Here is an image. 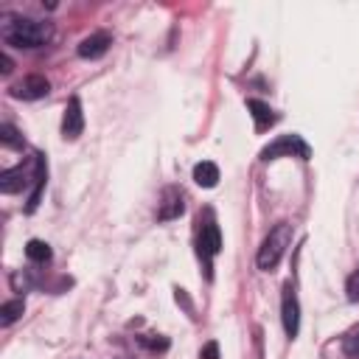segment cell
Masks as SVG:
<instances>
[{
  "label": "cell",
  "instance_id": "cell-9",
  "mask_svg": "<svg viewBox=\"0 0 359 359\" xmlns=\"http://www.w3.org/2000/svg\"><path fill=\"white\" fill-rule=\"evenodd\" d=\"M109 45H112V36L107 31H95L79 42V56L81 59H98L109 50Z\"/></svg>",
  "mask_w": 359,
  "mask_h": 359
},
{
  "label": "cell",
  "instance_id": "cell-8",
  "mask_svg": "<svg viewBox=\"0 0 359 359\" xmlns=\"http://www.w3.org/2000/svg\"><path fill=\"white\" fill-rule=\"evenodd\" d=\"M222 250V233L213 222H208L199 233V255L205 258V266H208V275H210V258Z\"/></svg>",
  "mask_w": 359,
  "mask_h": 359
},
{
  "label": "cell",
  "instance_id": "cell-5",
  "mask_svg": "<svg viewBox=\"0 0 359 359\" xmlns=\"http://www.w3.org/2000/svg\"><path fill=\"white\" fill-rule=\"evenodd\" d=\"M280 320H283V331L289 339L297 337V328H300V309H297V297H294V289L292 283L283 286V303H280Z\"/></svg>",
  "mask_w": 359,
  "mask_h": 359
},
{
  "label": "cell",
  "instance_id": "cell-3",
  "mask_svg": "<svg viewBox=\"0 0 359 359\" xmlns=\"http://www.w3.org/2000/svg\"><path fill=\"white\" fill-rule=\"evenodd\" d=\"M280 154L309 160L311 149H309V143H306L300 135H280L275 143H269V146L261 151V160H275V157H280Z\"/></svg>",
  "mask_w": 359,
  "mask_h": 359
},
{
  "label": "cell",
  "instance_id": "cell-14",
  "mask_svg": "<svg viewBox=\"0 0 359 359\" xmlns=\"http://www.w3.org/2000/svg\"><path fill=\"white\" fill-rule=\"evenodd\" d=\"M25 255H28V261H34V264H45V261H50V247H48L45 241H39V238H31V241L25 244Z\"/></svg>",
  "mask_w": 359,
  "mask_h": 359
},
{
  "label": "cell",
  "instance_id": "cell-1",
  "mask_svg": "<svg viewBox=\"0 0 359 359\" xmlns=\"http://www.w3.org/2000/svg\"><path fill=\"white\" fill-rule=\"evenodd\" d=\"M50 36H53V25L39 20H11L3 25V39L14 48H39Z\"/></svg>",
  "mask_w": 359,
  "mask_h": 359
},
{
  "label": "cell",
  "instance_id": "cell-7",
  "mask_svg": "<svg viewBox=\"0 0 359 359\" xmlns=\"http://www.w3.org/2000/svg\"><path fill=\"white\" fill-rule=\"evenodd\" d=\"M182 210H185V196H182V191L174 188V185L165 188L163 196H160V205H157V219H160V222H171V219H177Z\"/></svg>",
  "mask_w": 359,
  "mask_h": 359
},
{
  "label": "cell",
  "instance_id": "cell-17",
  "mask_svg": "<svg viewBox=\"0 0 359 359\" xmlns=\"http://www.w3.org/2000/svg\"><path fill=\"white\" fill-rule=\"evenodd\" d=\"M199 356L202 359H219V345L216 342H205L202 351H199Z\"/></svg>",
  "mask_w": 359,
  "mask_h": 359
},
{
  "label": "cell",
  "instance_id": "cell-16",
  "mask_svg": "<svg viewBox=\"0 0 359 359\" xmlns=\"http://www.w3.org/2000/svg\"><path fill=\"white\" fill-rule=\"evenodd\" d=\"M348 300H353V303L359 300V269L348 278Z\"/></svg>",
  "mask_w": 359,
  "mask_h": 359
},
{
  "label": "cell",
  "instance_id": "cell-15",
  "mask_svg": "<svg viewBox=\"0 0 359 359\" xmlns=\"http://www.w3.org/2000/svg\"><path fill=\"white\" fill-rule=\"evenodd\" d=\"M0 140H3L6 146H11V149H20V146H22V135H20L11 123H3V126H0Z\"/></svg>",
  "mask_w": 359,
  "mask_h": 359
},
{
  "label": "cell",
  "instance_id": "cell-4",
  "mask_svg": "<svg viewBox=\"0 0 359 359\" xmlns=\"http://www.w3.org/2000/svg\"><path fill=\"white\" fill-rule=\"evenodd\" d=\"M48 90H50V81L45 76H39V73H31V76H25L22 81H17L11 87V95L22 98V101H36V98H45Z\"/></svg>",
  "mask_w": 359,
  "mask_h": 359
},
{
  "label": "cell",
  "instance_id": "cell-12",
  "mask_svg": "<svg viewBox=\"0 0 359 359\" xmlns=\"http://www.w3.org/2000/svg\"><path fill=\"white\" fill-rule=\"evenodd\" d=\"M194 182H196L199 188H213V185L219 182V168H216V163H210V160L196 163V165H194Z\"/></svg>",
  "mask_w": 359,
  "mask_h": 359
},
{
  "label": "cell",
  "instance_id": "cell-2",
  "mask_svg": "<svg viewBox=\"0 0 359 359\" xmlns=\"http://www.w3.org/2000/svg\"><path fill=\"white\" fill-rule=\"evenodd\" d=\"M289 241H292V224H289V222L275 224V227L269 230V236H266V238L261 241V247H258V255H255L258 269H264V272L275 269V266L280 264V258H283Z\"/></svg>",
  "mask_w": 359,
  "mask_h": 359
},
{
  "label": "cell",
  "instance_id": "cell-19",
  "mask_svg": "<svg viewBox=\"0 0 359 359\" xmlns=\"http://www.w3.org/2000/svg\"><path fill=\"white\" fill-rule=\"evenodd\" d=\"M11 67H14L11 56L8 53H0V73H11Z\"/></svg>",
  "mask_w": 359,
  "mask_h": 359
},
{
  "label": "cell",
  "instance_id": "cell-18",
  "mask_svg": "<svg viewBox=\"0 0 359 359\" xmlns=\"http://www.w3.org/2000/svg\"><path fill=\"white\" fill-rule=\"evenodd\" d=\"M140 342H143L146 348H151V351H165V348H168V339H149V337H140Z\"/></svg>",
  "mask_w": 359,
  "mask_h": 359
},
{
  "label": "cell",
  "instance_id": "cell-13",
  "mask_svg": "<svg viewBox=\"0 0 359 359\" xmlns=\"http://www.w3.org/2000/svg\"><path fill=\"white\" fill-rule=\"evenodd\" d=\"M22 311H25V300H22V297L8 300V303H3V306H0V323H3V325H11L14 320H20V317H22Z\"/></svg>",
  "mask_w": 359,
  "mask_h": 359
},
{
  "label": "cell",
  "instance_id": "cell-10",
  "mask_svg": "<svg viewBox=\"0 0 359 359\" xmlns=\"http://www.w3.org/2000/svg\"><path fill=\"white\" fill-rule=\"evenodd\" d=\"M36 168H39V154H36ZM28 180H36V171L28 177V168H25V165L8 168V171L0 174V191H3V194H17V191H22V185H25Z\"/></svg>",
  "mask_w": 359,
  "mask_h": 359
},
{
  "label": "cell",
  "instance_id": "cell-11",
  "mask_svg": "<svg viewBox=\"0 0 359 359\" xmlns=\"http://www.w3.org/2000/svg\"><path fill=\"white\" fill-rule=\"evenodd\" d=\"M247 109L252 112V118H255V129L258 132H264L266 126H272L275 121H278V115L269 109V104H264V101H255V98H250L247 101Z\"/></svg>",
  "mask_w": 359,
  "mask_h": 359
},
{
  "label": "cell",
  "instance_id": "cell-6",
  "mask_svg": "<svg viewBox=\"0 0 359 359\" xmlns=\"http://www.w3.org/2000/svg\"><path fill=\"white\" fill-rule=\"evenodd\" d=\"M84 129V112H81V101L79 95H73L65 107V115H62V137L65 140H76Z\"/></svg>",
  "mask_w": 359,
  "mask_h": 359
}]
</instances>
